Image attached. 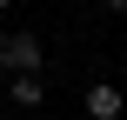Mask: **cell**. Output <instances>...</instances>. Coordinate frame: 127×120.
Here are the masks:
<instances>
[{"mask_svg":"<svg viewBox=\"0 0 127 120\" xmlns=\"http://www.w3.org/2000/svg\"><path fill=\"white\" fill-rule=\"evenodd\" d=\"M80 107H87V120H121L127 114V94L114 87V80H94V87L80 94Z\"/></svg>","mask_w":127,"mask_h":120,"instance_id":"6da1fadb","label":"cell"},{"mask_svg":"<svg viewBox=\"0 0 127 120\" xmlns=\"http://www.w3.org/2000/svg\"><path fill=\"white\" fill-rule=\"evenodd\" d=\"M7 53H13V73H40V33H7Z\"/></svg>","mask_w":127,"mask_h":120,"instance_id":"7a4b0ae2","label":"cell"},{"mask_svg":"<svg viewBox=\"0 0 127 120\" xmlns=\"http://www.w3.org/2000/svg\"><path fill=\"white\" fill-rule=\"evenodd\" d=\"M7 100H13V107H40V100H47V80H40V73H13V80H7Z\"/></svg>","mask_w":127,"mask_h":120,"instance_id":"3957f363","label":"cell"},{"mask_svg":"<svg viewBox=\"0 0 127 120\" xmlns=\"http://www.w3.org/2000/svg\"><path fill=\"white\" fill-rule=\"evenodd\" d=\"M0 73L13 80V53H7V33H0Z\"/></svg>","mask_w":127,"mask_h":120,"instance_id":"277c9868","label":"cell"},{"mask_svg":"<svg viewBox=\"0 0 127 120\" xmlns=\"http://www.w3.org/2000/svg\"><path fill=\"white\" fill-rule=\"evenodd\" d=\"M100 7H107V13H127V0H100Z\"/></svg>","mask_w":127,"mask_h":120,"instance_id":"5b68a950","label":"cell"},{"mask_svg":"<svg viewBox=\"0 0 127 120\" xmlns=\"http://www.w3.org/2000/svg\"><path fill=\"white\" fill-rule=\"evenodd\" d=\"M7 7H13V0H0V13H7Z\"/></svg>","mask_w":127,"mask_h":120,"instance_id":"8992f818","label":"cell"}]
</instances>
